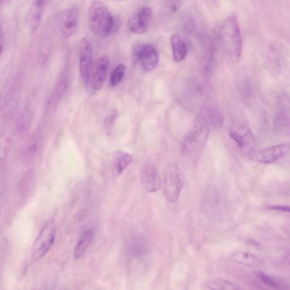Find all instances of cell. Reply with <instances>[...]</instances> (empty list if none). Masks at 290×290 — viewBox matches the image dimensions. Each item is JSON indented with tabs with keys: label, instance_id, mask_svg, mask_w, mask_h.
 Instances as JSON below:
<instances>
[{
	"label": "cell",
	"instance_id": "1",
	"mask_svg": "<svg viewBox=\"0 0 290 290\" xmlns=\"http://www.w3.org/2000/svg\"><path fill=\"white\" fill-rule=\"evenodd\" d=\"M217 39L227 56L233 61L240 58L242 50V37L237 15L227 18L218 30Z\"/></svg>",
	"mask_w": 290,
	"mask_h": 290
},
{
	"label": "cell",
	"instance_id": "2",
	"mask_svg": "<svg viewBox=\"0 0 290 290\" xmlns=\"http://www.w3.org/2000/svg\"><path fill=\"white\" fill-rule=\"evenodd\" d=\"M210 133V125L206 117H201L184 138L182 150L189 157H195L204 148Z\"/></svg>",
	"mask_w": 290,
	"mask_h": 290
},
{
	"label": "cell",
	"instance_id": "3",
	"mask_svg": "<svg viewBox=\"0 0 290 290\" xmlns=\"http://www.w3.org/2000/svg\"><path fill=\"white\" fill-rule=\"evenodd\" d=\"M88 22L92 32L99 37L110 35L114 21L111 12L102 2L92 3L88 11Z\"/></svg>",
	"mask_w": 290,
	"mask_h": 290
},
{
	"label": "cell",
	"instance_id": "4",
	"mask_svg": "<svg viewBox=\"0 0 290 290\" xmlns=\"http://www.w3.org/2000/svg\"><path fill=\"white\" fill-rule=\"evenodd\" d=\"M134 61L145 72L153 71L158 65L159 54L153 45L147 43L138 44L133 50Z\"/></svg>",
	"mask_w": 290,
	"mask_h": 290
},
{
	"label": "cell",
	"instance_id": "5",
	"mask_svg": "<svg viewBox=\"0 0 290 290\" xmlns=\"http://www.w3.org/2000/svg\"><path fill=\"white\" fill-rule=\"evenodd\" d=\"M56 228L53 220H49L42 228L32 248V258L37 262L47 253L55 240Z\"/></svg>",
	"mask_w": 290,
	"mask_h": 290
},
{
	"label": "cell",
	"instance_id": "6",
	"mask_svg": "<svg viewBox=\"0 0 290 290\" xmlns=\"http://www.w3.org/2000/svg\"><path fill=\"white\" fill-rule=\"evenodd\" d=\"M229 133L230 137L247 156L254 150L255 137L249 126L245 122H235Z\"/></svg>",
	"mask_w": 290,
	"mask_h": 290
},
{
	"label": "cell",
	"instance_id": "7",
	"mask_svg": "<svg viewBox=\"0 0 290 290\" xmlns=\"http://www.w3.org/2000/svg\"><path fill=\"white\" fill-rule=\"evenodd\" d=\"M289 144H280L259 150H253L247 155L252 161L263 164L274 163L288 157L290 153Z\"/></svg>",
	"mask_w": 290,
	"mask_h": 290
},
{
	"label": "cell",
	"instance_id": "8",
	"mask_svg": "<svg viewBox=\"0 0 290 290\" xmlns=\"http://www.w3.org/2000/svg\"><path fill=\"white\" fill-rule=\"evenodd\" d=\"M184 182V175L178 168H173L168 172L164 183V193L170 203L178 201Z\"/></svg>",
	"mask_w": 290,
	"mask_h": 290
},
{
	"label": "cell",
	"instance_id": "9",
	"mask_svg": "<svg viewBox=\"0 0 290 290\" xmlns=\"http://www.w3.org/2000/svg\"><path fill=\"white\" fill-rule=\"evenodd\" d=\"M153 11L149 7L138 10L130 16L127 22L128 30L136 34H142L148 30L152 20Z\"/></svg>",
	"mask_w": 290,
	"mask_h": 290
},
{
	"label": "cell",
	"instance_id": "10",
	"mask_svg": "<svg viewBox=\"0 0 290 290\" xmlns=\"http://www.w3.org/2000/svg\"><path fill=\"white\" fill-rule=\"evenodd\" d=\"M79 71L83 83L89 85L92 60V49L90 41L83 38L79 48Z\"/></svg>",
	"mask_w": 290,
	"mask_h": 290
},
{
	"label": "cell",
	"instance_id": "11",
	"mask_svg": "<svg viewBox=\"0 0 290 290\" xmlns=\"http://www.w3.org/2000/svg\"><path fill=\"white\" fill-rule=\"evenodd\" d=\"M141 183L144 190L148 193L158 191L161 186V180L153 166L146 165L141 171Z\"/></svg>",
	"mask_w": 290,
	"mask_h": 290
},
{
	"label": "cell",
	"instance_id": "12",
	"mask_svg": "<svg viewBox=\"0 0 290 290\" xmlns=\"http://www.w3.org/2000/svg\"><path fill=\"white\" fill-rule=\"evenodd\" d=\"M79 15V10L76 7H71L64 12L61 25L62 35L64 38H68L73 35L78 26Z\"/></svg>",
	"mask_w": 290,
	"mask_h": 290
},
{
	"label": "cell",
	"instance_id": "13",
	"mask_svg": "<svg viewBox=\"0 0 290 290\" xmlns=\"http://www.w3.org/2000/svg\"><path fill=\"white\" fill-rule=\"evenodd\" d=\"M110 66V60L107 56H103L99 60L96 65L92 86L95 90H100L103 87Z\"/></svg>",
	"mask_w": 290,
	"mask_h": 290
},
{
	"label": "cell",
	"instance_id": "14",
	"mask_svg": "<svg viewBox=\"0 0 290 290\" xmlns=\"http://www.w3.org/2000/svg\"><path fill=\"white\" fill-rule=\"evenodd\" d=\"M46 0H35L27 15V23L31 31H35L39 26L42 12Z\"/></svg>",
	"mask_w": 290,
	"mask_h": 290
},
{
	"label": "cell",
	"instance_id": "15",
	"mask_svg": "<svg viewBox=\"0 0 290 290\" xmlns=\"http://www.w3.org/2000/svg\"><path fill=\"white\" fill-rule=\"evenodd\" d=\"M172 56L176 62L183 61L188 53V47L186 42L178 34H174L171 37Z\"/></svg>",
	"mask_w": 290,
	"mask_h": 290
},
{
	"label": "cell",
	"instance_id": "16",
	"mask_svg": "<svg viewBox=\"0 0 290 290\" xmlns=\"http://www.w3.org/2000/svg\"><path fill=\"white\" fill-rule=\"evenodd\" d=\"M132 161L130 155L124 151H117L113 160V169L117 176L121 175L127 169Z\"/></svg>",
	"mask_w": 290,
	"mask_h": 290
},
{
	"label": "cell",
	"instance_id": "17",
	"mask_svg": "<svg viewBox=\"0 0 290 290\" xmlns=\"http://www.w3.org/2000/svg\"><path fill=\"white\" fill-rule=\"evenodd\" d=\"M232 259L235 263L247 267H258L262 264L256 256L245 252H237L233 255Z\"/></svg>",
	"mask_w": 290,
	"mask_h": 290
},
{
	"label": "cell",
	"instance_id": "18",
	"mask_svg": "<svg viewBox=\"0 0 290 290\" xmlns=\"http://www.w3.org/2000/svg\"><path fill=\"white\" fill-rule=\"evenodd\" d=\"M93 239V233L91 230L87 231L83 234L80 240L75 246L74 251V258L79 259L85 255Z\"/></svg>",
	"mask_w": 290,
	"mask_h": 290
},
{
	"label": "cell",
	"instance_id": "19",
	"mask_svg": "<svg viewBox=\"0 0 290 290\" xmlns=\"http://www.w3.org/2000/svg\"><path fill=\"white\" fill-rule=\"evenodd\" d=\"M257 276L261 282L267 287L277 290L287 289V285L284 282L277 280L275 277L268 275L263 272H258Z\"/></svg>",
	"mask_w": 290,
	"mask_h": 290
},
{
	"label": "cell",
	"instance_id": "20",
	"mask_svg": "<svg viewBox=\"0 0 290 290\" xmlns=\"http://www.w3.org/2000/svg\"><path fill=\"white\" fill-rule=\"evenodd\" d=\"M205 289L216 290H237L240 289L236 285L222 280H216L209 282L205 285Z\"/></svg>",
	"mask_w": 290,
	"mask_h": 290
},
{
	"label": "cell",
	"instance_id": "21",
	"mask_svg": "<svg viewBox=\"0 0 290 290\" xmlns=\"http://www.w3.org/2000/svg\"><path fill=\"white\" fill-rule=\"evenodd\" d=\"M125 67L123 64L117 65L111 75L110 84L112 87L119 85L124 77Z\"/></svg>",
	"mask_w": 290,
	"mask_h": 290
},
{
	"label": "cell",
	"instance_id": "22",
	"mask_svg": "<svg viewBox=\"0 0 290 290\" xmlns=\"http://www.w3.org/2000/svg\"><path fill=\"white\" fill-rule=\"evenodd\" d=\"M51 51V44L49 41L44 40L42 43L39 52V61L42 64L47 62Z\"/></svg>",
	"mask_w": 290,
	"mask_h": 290
},
{
	"label": "cell",
	"instance_id": "23",
	"mask_svg": "<svg viewBox=\"0 0 290 290\" xmlns=\"http://www.w3.org/2000/svg\"><path fill=\"white\" fill-rule=\"evenodd\" d=\"M12 141L10 138L0 137V157H5L11 148Z\"/></svg>",
	"mask_w": 290,
	"mask_h": 290
},
{
	"label": "cell",
	"instance_id": "24",
	"mask_svg": "<svg viewBox=\"0 0 290 290\" xmlns=\"http://www.w3.org/2000/svg\"><path fill=\"white\" fill-rule=\"evenodd\" d=\"M209 120L208 121L211 122V123L215 125L219 126L221 125L223 121V119L221 115L219 112L217 111L210 110L208 113Z\"/></svg>",
	"mask_w": 290,
	"mask_h": 290
},
{
	"label": "cell",
	"instance_id": "25",
	"mask_svg": "<svg viewBox=\"0 0 290 290\" xmlns=\"http://www.w3.org/2000/svg\"><path fill=\"white\" fill-rule=\"evenodd\" d=\"M271 209L274 210H282V211L289 212L290 208L285 207H281V206H275V207H271Z\"/></svg>",
	"mask_w": 290,
	"mask_h": 290
},
{
	"label": "cell",
	"instance_id": "26",
	"mask_svg": "<svg viewBox=\"0 0 290 290\" xmlns=\"http://www.w3.org/2000/svg\"><path fill=\"white\" fill-rule=\"evenodd\" d=\"M2 36L1 30H0V57H1L2 52Z\"/></svg>",
	"mask_w": 290,
	"mask_h": 290
},
{
	"label": "cell",
	"instance_id": "27",
	"mask_svg": "<svg viewBox=\"0 0 290 290\" xmlns=\"http://www.w3.org/2000/svg\"><path fill=\"white\" fill-rule=\"evenodd\" d=\"M9 1L10 0H0V5H4Z\"/></svg>",
	"mask_w": 290,
	"mask_h": 290
}]
</instances>
